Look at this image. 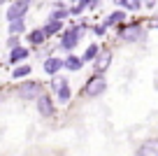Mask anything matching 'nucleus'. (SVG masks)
I'll use <instances>...</instances> for the list:
<instances>
[{"instance_id":"obj_1","label":"nucleus","mask_w":158,"mask_h":156,"mask_svg":"<svg viewBox=\"0 0 158 156\" xmlns=\"http://www.w3.org/2000/svg\"><path fill=\"white\" fill-rule=\"evenodd\" d=\"M79 40H81V28H68L60 33V44L58 49H63V51H68V54H72V49L79 44Z\"/></svg>"},{"instance_id":"obj_2","label":"nucleus","mask_w":158,"mask_h":156,"mask_svg":"<svg viewBox=\"0 0 158 156\" xmlns=\"http://www.w3.org/2000/svg\"><path fill=\"white\" fill-rule=\"evenodd\" d=\"M105 89H107V79L102 77V75H93V77L86 82V86L81 89V93H84L86 98H98L105 93Z\"/></svg>"},{"instance_id":"obj_3","label":"nucleus","mask_w":158,"mask_h":156,"mask_svg":"<svg viewBox=\"0 0 158 156\" xmlns=\"http://www.w3.org/2000/svg\"><path fill=\"white\" fill-rule=\"evenodd\" d=\"M30 12V2L28 0H14L10 7H7V21H23L26 14Z\"/></svg>"},{"instance_id":"obj_4","label":"nucleus","mask_w":158,"mask_h":156,"mask_svg":"<svg viewBox=\"0 0 158 156\" xmlns=\"http://www.w3.org/2000/svg\"><path fill=\"white\" fill-rule=\"evenodd\" d=\"M16 96H19L21 100H37V98L42 96V84L40 82H23L16 89Z\"/></svg>"},{"instance_id":"obj_5","label":"nucleus","mask_w":158,"mask_h":156,"mask_svg":"<svg viewBox=\"0 0 158 156\" xmlns=\"http://www.w3.org/2000/svg\"><path fill=\"white\" fill-rule=\"evenodd\" d=\"M142 37H144L142 24H130V26H121L118 28V40H123V42H139Z\"/></svg>"},{"instance_id":"obj_6","label":"nucleus","mask_w":158,"mask_h":156,"mask_svg":"<svg viewBox=\"0 0 158 156\" xmlns=\"http://www.w3.org/2000/svg\"><path fill=\"white\" fill-rule=\"evenodd\" d=\"M35 102H37L35 107H37V114H40V117L49 119V117H54V114H56V105H54V100H51L47 93H42V96H40Z\"/></svg>"},{"instance_id":"obj_7","label":"nucleus","mask_w":158,"mask_h":156,"mask_svg":"<svg viewBox=\"0 0 158 156\" xmlns=\"http://www.w3.org/2000/svg\"><path fill=\"white\" fill-rule=\"evenodd\" d=\"M109 63H112V51H100V54H98V58L93 61V70H95V75L107 72Z\"/></svg>"},{"instance_id":"obj_8","label":"nucleus","mask_w":158,"mask_h":156,"mask_svg":"<svg viewBox=\"0 0 158 156\" xmlns=\"http://www.w3.org/2000/svg\"><path fill=\"white\" fill-rule=\"evenodd\" d=\"M42 70H44L47 75H51V77H56V75L63 70V58H58V56H49V58L42 63Z\"/></svg>"},{"instance_id":"obj_9","label":"nucleus","mask_w":158,"mask_h":156,"mask_svg":"<svg viewBox=\"0 0 158 156\" xmlns=\"http://www.w3.org/2000/svg\"><path fill=\"white\" fill-rule=\"evenodd\" d=\"M135 156H158V137L142 142L137 147V151H135Z\"/></svg>"},{"instance_id":"obj_10","label":"nucleus","mask_w":158,"mask_h":156,"mask_svg":"<svg viewBox=\"0 0 158 156\" xmlns=\"http://www.w3.org/2000/svg\"><path fill=\"white\" fill-rule=\"evenodd\" d=\"M30 56V49H26V47H16V49H10V63L12 65H16V63H21V61H26Z\"/></svg>"},{"instance_id":"obj_11","label":"nucleus","mask_w":158,"mask_h":156,"mask_svg":"<svg viewBox=\"0 0 158 156\" xmlns=\"http://www.w3.org/2000/svg\"><path fill=\"white\" fill-rule=\"evenodd\" d=\"M81 56H74V54H68V58H63V68L72 70V72H77V70H81Z\"/></svg>"},{"instance_id":"obj_12","label":"nucleus","mask_w":158,"mask_h":156,"mask_svg":"<svg viewBox=\"0 0 158 156\" xmlns=\"http://www.w3.org/2000/svg\"><path fill=\"white\" fill-rule=\"evenodd\" d=\"M89 7H98V2H89V0H79V2H74V5H70L68 7V12L70 14H81L84 10H89Z\"/></svg>"},{"instance_id":"obj_13","label":"nucleus","mask_w":158,"mask_h":156,"mask_svg":"<svg viewBox=\"0 0 158 156\" xmlns=\"http://www.w3.org/2000/svg\"><path fill=\"white\" fill-rule=\"evenodd\" d=\"M68 16H70L68 7L60 5V7H54V12H49V19L47 21H58V24H63V19H68Z\"/></svg>"},{"instance_id":"obj_14","label":"nucleus","mask_w":158,"mask_h":156,"mask_svg":"<svg viewBox=\"0 0 158 156\" xmlns=\"http://www.w3.org/2000/svg\"><path fill=\"white\" fill-rule=\"evenodd\" d=\"M100 51H102V49H100L98 44H89L86 51H84V56H81V63H91V61H95Z\"/></svg>"},{"instance_id":"obj_15","label":"nucleus","mask_w":158,"mask_h":156,"mask_svg":"<svg viewBox=\"0 0 158 156\" xmlns=\"http://www.w3.org/2000/svg\"><path fill=\"white\" fill-rule=\"evenodd\" d=\"M63 30V24H58V21H47L44 26H42V33H44V37H51V35L60 33Z\"/></svg>"},{"instance_id":"obj_16","label":"nucleus","mask_w":158,"mask_h":156,"mask_svg":"<svg viewBox=\"0 0 158 156\" xmlns=\"http://www.w3.org/2000/svg\"><path fill=\"white\" fill-rule=\"evenodd\" d=\"M121 21H126V12L123 10H118V12H112V14L105 19V28H109V26H116V24H121Z\"/></svg>"},{"instance_id":"obj_17","label":"nucleus","mask_w":158,"mask_h":156,"mask_svg":"<svg viewBox=\"0 0 158 156\" xmlns=\"http://www.w3.org/2000/svg\"><path fill=\"white\" fill-rule=\"evenodd\" d=\"M30 72H33V68H30V65H26V63H21V65H16V68L12 70V79H23V77H30Z\"/></svg>"},{"instance_id":"obj_18","label":"nucleus","mask_w":158,"mask_h":156,"mask_svg":"<svg viewBox=\"0 0 158 156\" xmlns=\"http://www.w3.org/2000/svg\"><path fill=\"white\" fill-rule=\"evenodd\" d=\"M44 33H42V28H33V30H30V33H28V42L30 44H35V47H37V44H44Z\"/></svg>"},{"instance_id":"obj_19","label":"nucleus","mask_w":158,"mask_h":156,"mask_svg":"<svg viewBox=\"0 0 158 156\" xmlns=\"http://www.w3.org/2000/svg\"><path fill=\"white\" fill-rule=\"evenodd\" d=\"M21 33H26V21H12L10 24V35H16V37H19Z\"/></svg>"},{"instance_id":"obj_20","label":"nucleus","mask_w":158,"mask_h":156,"mask_svg":"<svg viewBox=\"0 0 158 156\" xmlns=\"http://www.w3.org/2000/svg\"><path fill=\"white\" fill-rule=\"evenodd\" d=\"M56 93H58V100H60V102H68L70 98H72V89H70V84H65V86H60V89H58V91H56Z\"/></svg>"},{"instance_id":"obj_21","label":"nucleus","mask_w":158,"mask_h":156,"mask_svg":"<svg viewBox=\"0 0 158 156\" xmlns=\"http://www.w3.org/2000/svg\"><path fill=\"white\" fill-rule=\"evenodd\" d=\"M118 5L123 7V10H130V12H137L139 7H142V2H137V0H121Z\"/></svg>"},{"instance_id":"obj_22","label":"nucleus","mask_w":158,"mask_h":156,"mask_svg":"<svg viewBox=\"0 0 158 156\" xmlns=\"http://www.w3.org/2000/svg\"><path fill=\"white\" fill-rule=\"evenodd\" d=\"M65 84H68V79L60 77V75H56V77L51 79V89H54V91H58V89H60V86H65Z\"/></svg>"},{"instance_id":"obj_23","label":"nucleus","mask_w":158,"mask_h":156,"mask_svg":"<svg viewBox=\"0 0 158 156\" xmlns=\"http://www.w3.org/2000/svg\"><path fill=\"white\" fill-rule=\"evenodd\" d=\"M7 47H10V49H16V47H19V37H16V35H10V40H7Z\"/></svg>"},{"instance_id":"obj_24","label":"nucleus","mask_w":158,"mask_h":156,"mask_svg":"<svg viewBox=\"0 0 158 156\" xmlns=\"http://www.w3.org/2000/svg\"><path fill=\"white\" fill-rule=\"evenodd\" d=\"M93 33H95V35H105V33H107V28H105V26L100 24V26H95V30H93Z\"/></svg>"},{"instance_id":"obj_25","label":"nucleus","mask_w":158,"mask_h":156,"mask_svg":"<svg viewBox=\"0 0 158 156\" xmlns=\"http://www.w3.org/2000/svg\"><path fill=\"white\" fill-rule=\"evenodd\" d=\"M153 26H156V28H158V16H156V21H153Z\"/></svg>"},{"instance_id":"obj_26","label":"nucleus","mask_w":158,"mask_h":156,"mask_svg":"<svg viewBox=\"0 0 158 156\" xmlns=\"http://www.w3.org/2000/svg\"><path fill=\"white\" fill-rule=\"evenodd\" d=\"M0 5H2V2H0Z\"/></svg>"}]
</instances>
